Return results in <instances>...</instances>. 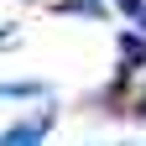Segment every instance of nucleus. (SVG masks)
Here are the masks:
<instances>
[{
    "instance_id": "3",
    "label": "nucleus",
    "mask_w": 146,
    "mask_h": 146,
    "mask_svg": "<svg viewBox=\"0 0 146 146\" xmlns=\"http://www.w3.org/2000/svg\"><path fill=\"white\" fill-rule=\"evenodd\" d=\"M141 110H146V104H141Z\"/></svg>"
},
{
    "instance_id": "1",
    "label": "nucleus",
    "mask_w": 146,
    "mask_h": 146,
    "mask_svg": "<svg viewBox=\"0 0 146 146\" xmlns=\"http://www.w3.org/2000/svg\"><path fill=\"white\" fill-rule=\"evenodd\" d=\"M120 58L131 63V68L146 63V36H141V31H125V36H120Z\"/></svg>"
},
{
    "instance_id": "2",
    "label": "nucleus",
    "mask_w": 146,
    "mask_h": 146,
    "mask_svg": "<svg viewBox=\"0 0 146 146\" xmlns=\"http://www.w3.org/2000/svg\"><path fill=\"white\" fill-rule=\"evenodd\" d=\"M42 141V125H26V131H11V136H0V146H36Z\"/></svg>"
}]
</instances>
